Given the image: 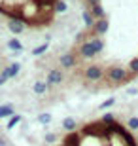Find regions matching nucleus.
I'll return each mask as SVG.
<instances>
[{"mask_svg": "<svg viewBox=\"0 0 138 146\" xmlns=\"http://www.w3.org/2000/svg\"><path fill=\"white\" fill-rule=\"evenodd\" d=\"M110 80V84H114V86H121V84H127L129 80H133V76L131 72H127L123 66L119 65H112L106 68V74H104Z\"/></svg>", "mask_w": 138, "mask_h": 146, "instance_id": "nucleus-1", "label": "nucleus"}, {"mask_svg": "<svg viewBox=\"0 0 138 146\" xmlns=\"http://www.w3.org/2000/svg\"><path fill=\"white\" fill-rule=\"evenodd\" d=\"M104 74H106V70H104V66H100V65H89L83 70V76H85L87 82H100L102 78H104Z\"/></svg>", "mask_w": 138, "mask_h": 146, "instance_id": "nucleus-2", "label": "nucleus"}, {"mask_svg": "<svg viewBox=\"0 0 138 146\" xmlns=\"http://www.w3.org/2000/svg\"><path fill=\"white\" fill-rule=\"evenodd\" d=\"M76 55L81 57V59H93V57H96V51H95V48H93V44L89 42V38H87L83 44L78 46V53Z\"/></svg>", "mask_w": 138, "mask_h": 146, "instance_id": "nucleus-3", "label": "nucleus"}, {"mask_svg": "<svg viewBox=\"0 0 138 146\" xmlns=\"http://www.w3.org/2000/svg\"><path fill=\"white\" fill-rule=\"evenodd\" d=\"M25 27H27V23L21 19V15H11L10 19H8V29H10L13 34L25 33Z\"/></svg>", "mask_w": 138, "mask_h": 146, "instance_id": "nucleus-4", "label": "nucleus"}, {"mask_svg": "<svg viewBox=\"0 0 138 146\" xmlns=\"http://www.w3.org/2000/svg\"><path fill=\"white\" fill-rule=\"evenodd\" d=\"M63 80H64V72L61 70V68H53V70H49L48 76H46V84H48L49 87L63 84Z\"/></svg>", "mask_w": 138, "mask_h": 146, "instance_id": "nucleus-5", "label": "nucleus"}, {"mask_svg": "<svg viewBox=\"0 0 138 146\" xmlns=\"http://www.w3.org/2000/svg\"><path fill=\"white\" fill-rule=\"evenodd\" d=\"M59 63H61V66L63 68H74L76 63H78V55H76V51H68V53H63L61 57H59Z\"/></svg>", "mask_w": 138, "mask_h": 146, "instance_id": "nucleus-6", "label": "nucleus"}, {"mask_svg": "<svg viewBox=\"0 0 138 146\" xmlns=\"http://www.w3.org/2000/svg\"><path fill=\"white\" fill-rule=\"evenodd\" d=\"M108 27H110V23H108V19L104 17V19H96L95 21V27H93V31H89V33H93L95 36H102V34L108 33Z\"/></svg>", "mask_w": 138, "mask_h": 146, "instance_id": "nucleus-7", "label": "nucleus"}, {"mask_svg": "<svg viewBox=\"0 0 138 146\" xmlns=\"http://www.w3.org/2000/svg\"><path fill=\"white\" fill-rule=\"evenodd\" d=\"M61 127H63L64 131H68V133H74L76 127H78V121H76V118H72V116H66V118L61 121Z\"/></svg>", "mask_w": 138, "mask_h": 146, "instance_id": "nucleus-8", "label": "nucleus"}, {"mask_svg": "<svg viewBox=\"0 0 138 146\" xmlns=\"http://www.w3.org/2000/svg\"><path fill=\"white\" fill-rule=\"evenodd\" d=\"M87 11H89L95 19H104V17H106V11H104V8H102L100 4H98V6H93V8H87Z\"/></svg>", "mask_w": 138, "mask_h": 146, "instance_id": "nucleus-9", "label": "nucleus"}, {"mask_svg": "<svg viewBox=\"0 0 138 146\" xmlns=\"http://www.w3.org/2000/svg\"><path fill=\"white\" fill-rule=\"evenodd\" d=\"M21 121H23V116H21V114H13V116L8 119V123H6V129L11 131L13 127H17V125L21 123Z\"/></svg>", "mask_w": 138, "mask_h": 146, "instance_id": "nucleus-10", "label": "nucleus"}, {"mask_svg": "<svg viewBox=\"0 0 138 146\" xmlns=\"http://www.w3.org/2000/svg\"><path fill=\"white\" fill-rule=\"evenodd\" d=\"M81 17H83L85 29H87V31H93V27H95V21H96V19H95V17H93V15H91V13H89V11H87V10L83 11V15H81Z\"/></svg>", "mask_w": 138, "mask_h": 146, "instance_id": "nucleus-11", "label": "nucleus"}, {"mask_svg": "<svg viewBox=\"0 0 138 146\" xmlns=\"http://www.w3.org/2000/svg\"><path fill=\"white\" fill-rule=\"evenodd\" d=\"M32 91L36 93V95H44V93L49 91V86L46 84V82H36V84L32 86Z\"/></svg>", "mask_w": 138, "mask_h": 146, "instance_id": "nucleus-12", "label": "nucleus"}, {"mask_svg": "<svg viewBox=\"0 0 138 146\" xmlns=\"http://www.w3.org/2000/svg\"><path fill=\"white\" fill-rule=\"evenodd\" d=\"M13 106L11 104H2L0 106V119H4V118H11L13 116Z\"/></svg>", "mask_w": 138, "mask_h": 146, "instance_id": "nucleus-13", "label": "nucleus"}, {"mask_svg": "<svg viewBox=\"0 0 138 146\" xmlns=\"http://www.w3.org/2000/svg\"><path fill=\"white\" fill-rule=\"evenodd\" d=\"M6 70H8V74H10V78H15L17 74H19V70H21V63H10V65L6 66Z\"/></svg>", "mask_w": 138, "mask_h": 146, "instance_id": "nucleus-14", "label": "nucleus"}, {"mask_svg": "<svg viewBox=\"0 0 138 146\" xmlns=\"http://www.w3.org/2000/svg\"><path fill=\"white\" fill-rule=\"evenodd\" d=\"M66 10H68V4H66L64 0H55V4H53V11L55 13H64Z\"/></svg>", "mask_w": 138, "mask_h": 146, "instance_id": "nucleus-15", "label": "nucleus"}, {"mask_svg": "<svg viewBox=\"0 0 138 146\" xmlns=\"http://www.w3.org/2000/svg\"><path fill=\"white\" fill-rule=\"evenodd\" d=\"M49 49V44L48 42H44V44H40V46H36V48L30 51V55H34V57H38V55H44L46 51Z\"/></svg>", "mask_w": 138, "mask_h": 146, "instance_id": "nucleus-16", "label": "nucleus"}, {"mask_svg": "<svg viewBox=\"0 0 138 146\" xmlns=\"http://www.w3.org/2000/svg\"><path fill=\"white\" fill-rule=\"evenodd\" d=\"M8 48L11 49V51H23V44H21V40H17V38H11L10 42H8Z\"/></svg>", "mask_w": 138, "mask_h": 146, "instance_id": "nucleus-17", "label": "nucleus"}, {"mask_svg": "<svg viewBox=\"0 0 138 146\" xmlns=\"http://www.w3.org/2000/svg\"><path fill=\"white\" fill-rule=\"evenodd\" d=\"M51 114L49 112H42V114H38V121H40V123L42 125H48V123H51Z\"/></svg>", "mask_w": 138, "mask_h": 146, "instance_id": "nucleus-18", "label": "nucleus"}, {"mask_svg": "<svg viewBox=\"0 0 138 146\" xmlns=\"http://www.w3.org/2000/svg\"><path fill=\"white\" fill-rule=\"evenodd\" d=\"M127 127L129 131H138V116H131L127 119Z\"/></svg>", "mask_w": 138, "mask_h": 146, "instance_id": "nucleus-19", "label": "nucleus"}, {"mask_svg": "<svg viewBox=\"0 0 138 146\" xmlns=\"http://www.w3.org/2000/svg\"><path fill=\"white\" fill-rule=\"evenodd\" d=\"M129 72L134 76L138 74V57H133V59L129 61Z\"/></svg>", "mask_w": 138, "mask_h": 146, "instance_id": "nucleus-20", "label": "nucleus"}, {"mask_svg": "<svg viewBox=\"0 0 138 146\" xmlns=\"http://www.w3.org/2000/svg\"><path fill=\"white\" fill-rule=\"evenodd\" d=\"M114 121H116V116H114L112 112H106L100 118V123H104V125H110V123H114Z\"/></svg>", "mask_w": 138, "mask_h": 146, "instance_id": "nucleus-21", "label": "nucleus"}, {"mask_svg": "<svg viewBox=\"0 0 138 146\" xmlns=\"http://www.w3.org/2000/svg\"><path fill=\"white\" fill-rule=\"evenodd\" d=\"M114 104H116V97H110V99H106V101H104L98 108H100V110H106V108H110V106H114Z\"/></svg>", "mask_w": 138, "mask_h": 146, "instance_id": "nucleus-22", "label": "nucleus"}, {"mask_svg": "<svg viewBox=\"0 0 138 146\" xmlns=\"http://www.w3.org/2000/svg\"><path fill=\"white\" fill-rule=\"evenodd\" d=\"M8 80H10V74H8V70H6V68H2V70H0V87L4 86Z\"/></svg>", "mask_w": 138, "mask_h": 146, "instance_id": "nucleus-23", "label": "nucleus"}, {"mask_svg": "<svg viewBox=\"0 0 138 146\" xmlns=\"http://www.w3.org/2000/svg\"><path fill=\"white\" fill-rule=\"evenodd\" d=\"M57 139H59V137L55 135V133H48V135L44 137V141L48 142V144H53V142H57Z\"/></svg>", "mask_w": 138, "mask_h": 146, "instance_id": "nucleus-24", "label": "nucleus"}, {"mask_svg": "<svg viewBox=\"0 0 138 146\" xmlns=\"http://www.w3.org/2000/svg\"><path fill=\"white\" fill-rule=\"evenodd\" d=\"M85 4H87V8H93V6L100 4V0H85Z\"/></svg>", "mask_w": 138, "mask_h": 146, "instance_id": "nucleus-25", "label": "nucleus"}, {"mask_svg": "<svg viewBox=\"0 0 138 146\" xmlns=\"http://www.w3.org/2000/svg\"><path fill=\"white\" fill-rule=\"evenodd\" d=\"M0 146H8V141H6L4 137H0Z\"/></svg>", "mask_w": 138, "mask_h": 146, "instance_id": "nucleus-26", "label": "nucleus"}, {"mask_svg": "<svg viewBox=\"0 0 138 146\" xmlns=\"http://www.w3.org/2000/svg\"><path fill=\"white\" fill-rule=\"evenodd\" d=\"M127 93H129V95H136V89H134V87H131V89H129Z\"/></svg>", "mask_w": 138, "mask_h": 146, "instance_id": "nucleus-27", "label": "nucleus"}, {"mask_svg": "<svg viewBox=\"0 0 138 146\" xmlns=\"http://www.w3.org/2000/svg\"><path fill=\"white\" fill-rule=\"evenodd\" d=\"M0 10H2V8H0Z\"/></svg>", "mask_w": 138, "mask_h": 146, "instance_id": "nucleus-28", "label": "nucleus"}]
</instances>
